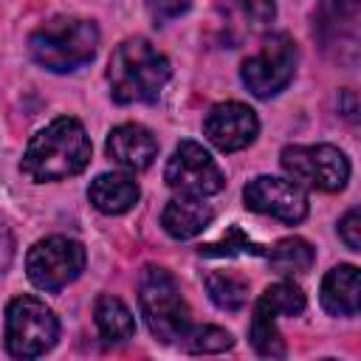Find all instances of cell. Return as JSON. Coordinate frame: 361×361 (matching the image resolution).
Listing matches in <instances>:
<instances>
[{
  "instance_id": "cell-15",
  "label": "cell",
  "mask_w": 361,
  "mask_h": 361,
  "mask_svg": "<svg viewBox=\"0 0 361 361\" xmlns=\"http://www.w3.org/2000/svg\"><path fill=\"white\" fill-rule=\"evenodd\" d=\"M138 195H141L138 183L127 172H102L87 189L90 203L102 214H124V212H130L135 206Z\"/></svg>"
},
{
  "instance_id": "cell-23",
  "label": "cell",
  "mask_w": 361,
  "mask_h": 361,
  "mask_svg": "<svg viewBox=\"0 0 361 361\" xmlns=\"http://www.w3.org/2000/svg\"><path fill=\"white\" fill-rule=\"evenodd\" d=\"M338 237L350 251H361V212L350 209L338 223Z\"/></svg>"
},
{
  "instance_id": "cell-6",
  "label": "cell",
  "mask_w": 361,
  "mask_h": 361,
  "mask_svg": "<svg viewBox=\"0 0 361 361\" xmlns=\"http://www.w3.org/2000/svg\"><path fill=\"white\" fill-rule=\"evenodd\" d=\"M282 169L299 186L319 189V192H338L350 178V161L338 147L313 144V147H285L282 149Z\"/></svg>"
},
{
  "instance_id": "cell-3",
  "label": "cell",
  "mask_w": 361,
  "mask_h": 361,
  "mask_svg": "<svg viewBox=\"0 0 361 361\" xmlns=\"http://www.w3.org/2000/svg\"><path fill=\"white\" fill-rule=\"evenodd\" d=\"M99 48V28L82 17H54L42 23L31 39L28 51L37 65L54 73H71L87 65Z\"/></svg>"
},
{
  "instance_id": "cell-24",
  "label": "cell",
  "mask_w": 361,
  "mask_h": 361,
  "mask_svg": "<svg viewBox=\"0 0 361 361\" xmlns=\"http://www.w3.org/2000/svg\"><path fill=\"white\" fill-rule=\"evenodd\" d=\"M189 6H192V0H147V8L158 23H169L180 14H186Z\"/></svg>"
},
{
  "instance_id": "cell-16",
  "label": "cell",
  "mask_w": 361,
  "mask_h": 361,
  "mask_svg": "<svg viewBox=\"0 0 361 361\" xmlns=\"http://www.w3.org/2000/svg\"><path fill=\"white\" fill-rule=\"evenodd\" d=\"M93 316H96V327H99L102 338L110 341V344H124V341L133 338V333H135L133 313H130V307H127L118 296L102 293V296L96 299Z\"/></svg>"
},
{
  "instance_id": "cell-18",
  "label": "cell",
  "mask_w": 361,
  "mask_h": 361,
  "mask_svg": "<svg viewBox=\"0 0 361 361\" xmlns=\"http://www.w3.org/2000/svg\"><path fill=\"white\" fill-rule=\"evenodd\" d=\"M248 336H251V344L259 355H268V358H282L285 355V341L276 330V316L268 307H262L259 302L254 305Z\"/></svg>"
},
{
  "instance_id": "cell-14",
  "label": "cell",
  "mask_w": 361,
  "mask_h": 361,
  "mask_svg": "<svg viewBox=\"0 0 361 361\" xmlns=\"http://www.w3.org/2000/svg\"><path fill=\"white\" fill-rule=\"evenodd\" d=\"M322 307L330 316H355L361 307V276L355 265H336L322 279Z\"/></svg>"
},
{
  "instance_id": "cell-19",
  "label": "cell",
  "mask_w": 361,
  "mask_h": 361,
  "mask_svg": "<svg viewBox=\"0 0 361 361\" xmlns=\"http://www.w3.org/2000/svg\"><path fill=\"white\" fill-rule=\"evenodd\" d=\"M206 290L212 296V302L220 310H243L248 302V282L240 279L237 274H226V271H214L206 276Z\"/></svg>"
},
{
  "instance_id": "cell-8",
  "label": "cell",
  "mask_w": 361,
  "mask_h": 361,
  "mask_svg": "<svg viewBox=\"0 0 361 361\" xmlns=\"http://www.w3.org/2000/svg\"><path fill=\"white\" fill-rule=\"evenodd\" d=\"M296 71V45L288 34H276L265 39V45L248 56L240 68L243 85L257 96V99H271L279 90L288 87Z\"/></svg>"
},
{
  "instance_id": "cell-1",
  "label": "cell",
  "mask_w": 361,
  "mask_h": 361,
  "mask_svg": "<svg viewBox=\"0 0 361 361\" xmlns=\"http://www.w3.org/2000/svg\"><path fill=\"white\" fill-rule=\"evenodd\" d=\"M90 138L76 118H56L39 130L23 155V172L37 180H65L90 164Z\"/></svg>"
},
{
  "instance_id": "cell-5",
  "label": "cell",
  "mask_w": 361,
  "mask_h": 361,
  "mask_svg": "<svg viewBox=\"0 0 361 361\" xmlns=\"http://www.w3.org/2000/svg\"><path fill=\"white\" fill-rule=\"evenodd\" d=\"M59 322L37 296H17L6 307V350L14 358H37L56 344Z\"/></svg>"
},
{
  "instance_id": "cell-9",
  "label": "cell",
  "mask_w": 361,
  "mask_h": 361,
  "mask_svg": "<svg viewBox=\"0 0 361 361\" xmlns=\"http://www.w3.org/2000/svg\"><path fill=\"white\" fill-rule=\"evenodd\" d=\"M164 178L169 189L178 195H192V197H209L223 189V172L214 164V158L197 144V141H180L166 161Z\"/></svg>"
},
{
  "instance_id": "cell-7",
  "label": "cell",
  "mask_w": 361,
  "mask_h": 361,
  "mask_svg": "<svg viewBox=\"0 0 361 361\" xmlns=\"http://www.w3.org/2000/svg\"><path fill=\"white\" fill-rule=\"evenodd\" d=\"M85 268V248L82 243L71 237H45L34 243V248L25 257L28 279L39 290H62L68 282H73Z\"/></svg>"
},
{
  "instance_id": "cell-4",
  "label": "cell",
  "mask_w": 361,
  "mask_h": 361,
  "mask_svg": "<svg viewBox=\"0 0 361 361\" xmlns=\"http://www.w3.org/2000/svg\"><path fill=\"white\" fill-rule=\"evenodd\" d=\"M138 305L149 333L158 341L164 344L183 341V336L192 327V313L186 299L180 296V285L169 271L155 265L144 268L141 285H138Z\"/></svg>"
},
{
  "instance_id": "cell-11",
  "label": "cell",
  "mask_w": 361,
  "mask_h": 361,
  "mask_svg": "<svg viewBox=\"0 0 361 361\" xmlns=\"http://www.w3.org/2000/svg\"><path fill=\"white\" fill-rule=\"evenodd\" d=\"M203 133L206 138L223 149V152H237L243 147H248L257 133H259V121L254 116V110L248 104L240 102H220L206 113L203 121Z\"/></svg>"
},
{
  "instance_id": "cell-26",
  "label": "cell",
  "mask_w": 361,
  "mask_h": 361,
  "mask_svg": "<svg viewBox=\"0 0 361 361\" xmlns=\"http://www.w3.org/2000/svg\"><path fill=\"white\" fill-rule=\"evenodd\" d=\"M14 259V237H11V228L0 220V274L11 265Z\"/></svg>"
},
{
  "instance_id": "cell-25",
  "label": "cell",
  "mask_w": 361,
  "mask_h": 361,
  "mask_svg": "<svg viewBox=\"0 0 361 361\" xmlns=\"http://www.w3.org/2000/svg\"><path fill=\"white\" fill-rule=\"evenodd\" d=\"M245 17L251 20L254 28H265L276 17V3L274 0H245Z\"/></svg>"
},
{
  "instance_id": "cell-22",
  "label": "cell",
  "mask_w": 361,
  "mask_h": 361,
  "mask_svg": "<svg viewBox=\"0 0 361 361\" xmlns=\"http://www.w3.org/2000/svg\"><path fill=\"white\" fill-rule=\"evenodd\" d=\"M200 254L206 257H234V254H265L259 245H254L237 226L228 228V234L220 240V243H212V245H203Z\"/></svg>"
},
{
  "instance_id": "cell-17",
  "label": "cell",
  "mask_w": 361,
  "mask_h": 361,
  "mask_svg": "<svg viewBox=\"0 0 361 361\" xmlns=\"http://www.w3.org/2000/svg\"><path fill=\"white\" fill-rule=\"evenodd\" d=\"M265 257H268L271 268L276 274H285V276L305 274L313 265V248L302 237H285V240H279L271 251H265Z\"/></svg>"
},
{
  "instance_id": "cell-2",
  "label": "cell",
  "mask_w": 361,
  "mask_h": 361,
  "mask_svg": "<svg viewBox=\"0 0 361 361\" xmlns=\"http://www.w3.org/2000/svg\"><path fill=\"white\" fill-rule=\"evenodd\" d=\"M169 76H172L169 59L141 37L124 39L113 51L110 68H107L110 96L118 104L155 102L164 85L169 82Z\"/></svg>"
},
{
  "instance_id": "cell-13",
  "label": "cell",
  "mask_w": 361,
  "mask_h": 361,
  "mask_svg": "<svg viewBox=\"0 0 361 361\" xmlns=\"http://www.w3.org/2000/svg\"><path fill=\"white\" fill-rule=\"evenodd\" d=\"M214 220L212 206L203 197H192V195H178L164 206L161 223L166 228L169 237L175 240H192L197 237L203 228H209V223Z\"/></svg>"
},
{
  "instance_id": "cell-10",
  "label": "cell",
  "mask_w": 361,
  "mask_h": 361,
  "mask_svg": "<svg viewBox=\"0 0 361 361\" xmlns=\"http://www.w3.org/2000/svg\"><path fill=\"white\" fill-rule=\"evenodd\" d=\"M243 197L251 212L271 214L290 226L307 217V195L296 180L259 175V178L248 180V186L243 189Z\"/></svg>"
},
{
  "instance_id": "cell-21",
  "label": "cell",
  "mask_w": 361,
  "mask_h": 361,
  "mask_svg": "<svg viewBox=\"0 0 361 361\" xmlns=\"http://www.w3.org/2000/svg\"><path fill=\"white\" fill-rule=\"evenodd\" d=\"M183 344L192 353H223L234 344V338H231L228 330H220V327L209 324V327H197V330L189 327V333L183 336Z\"/></svg>"
},
{
  "instance_id": "cell-20",
  "label": "cell",
  "mask_w": 361,
  "mask_h": 361,
  "mask_svg": "<svg viewBox=\"0 0 361 361\" xmlns=\"http://www.w3.org/2000/svg\"><path fill=\"white\" fill-rule=\"evenodd\" d=\"M257 302L262 307H268L276 319L279 316H299L305 310V293L293 282H276V285H271Z\"/></svg>"
},
{
  "instance_id": "cell-12",
  "label": "cell",
  "mask_w": 361,
  "mask_h": 361,
  "mask_svg": "<svg viewBox=\"0 0 361 361\" xmlns=\"http://www.w3.org/2000/svg\"><path fill=\"white\" fill-rule=\"evenodd\" d=\"M107 155L124 166V169H133V172H141L147 169L155 155H158V141L155 135L141 127V124H118L113 127V133L107 135Z\"/></svg>"
}]
</instances>
